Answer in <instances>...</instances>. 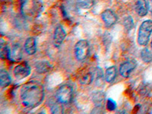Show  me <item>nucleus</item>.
Returning <instances> with one entry per match:
<instances>
[{"label": "nucleus", "instance_id": "1", "mask_svg": "<svg viewBox=\"0 0 152 114\" xmlns=\"http://www.w3.org/2000/svg\"><path fill=\"white\" fill-rule=\"evenodd\" d=\"M21 99L25 107L30 108L37 107L44 99L43 86L37 81H28L21 88Z\"/></svg>", "mask_w": 152, "mask_h": 114}, {"label": "nucleus", "instance_id": "2", "mask_svg": "<svg viewBox=\"0 0 152 114\" xmlns=\"http://www.w3.org/2000/svg\"><path fill=\"white\" fill-rule=\"evenodd\" d=\"M152 34V21L146 20L141 24L138 34V43L141 46H146Z\"/></svg>", "mask_w": 152, "mask_h": 114}, {"label": "nucleus", "instance_id": "3", "mask_svg": "<svg viewBox=\"0 0 152 114\" xmlns=\"http://www.w3.org/2000/svg\"><path fill=\"white\" fill-rule=\"evenodd\" d=\"M56 97L60 104H69L72 100V88L69 85L61 86L56 93Z\"/></svg>", "mask_w": 152, "mask_h": 114}, {"label": "nucleus", "instance_id": "4", "mask_svg": "<svg viewBox=\"0 0 152 114\" xmlns=\"http://www.w3.org/2000/svg\"><path fill=\"white\" fill-rule=\"evenodd\" d=\"M90 53V46L87 40H79L75 46V54L76 59L79 61H83L88 58Z\"/></svg>", "mask_w": 152, "mask_h": 114}, {"label": "nucleus", "instance_id": "5", "mask_svg": "<svg viewBox=\"0 0 152 114\" xmlns=\"http://www.w3.org/2000/svg\"><path fill=\"white\" fill-rule=\"evenodd\" d=\"M31 67L26 62L18 65L14 69V75L15 76V78L18 80L25 78L31 75Z\"/></svg>", "mask_w": 152, "mask_h": 114}, {"label": "nucleus", "instance_id": "6", "mask_svg": "<svg viewBox=\"0 0 152 114\" xmlns=\"http://www.w3.org/2000/svg\"><path fill=\"white\" fill-rule=\"evenodd\" d=\"M23 5L27 6L26 9H24V12L28 15L36 16L42 11V3L40 0H31L30 4L27 5L24 3Z\"/></svg>", "mask_w": 152, "mask_h": 114}, {"label": "nucleus", "instance_id": "7", "mask_svg": "<svg viewBox=\"0 0 152 114\" xmlns=\"http://www.w3.org/2000/svg\"><path fill=\"white\" fill-rule=\"evenodd\" d=\"M136 67V62L134 60H128L122 63L119 66V72L124 78H129L132 72Z\"/></svg>", "mask_w": 152, "mask_h": 114}, {"label": "nucleus", "instance_id": "8", "mask_svg": "<svg viewBox=\"0 0 152 114\" xmlns=\"http://www.w3.org/2000/svg\"><path fill=\"white\" fill-rule=\"evenodd\" d=\"M101 18H102L104 24H106V26L107 27L113 26L114 24H116V21H117L116 15L111 9H107L104 11L101 14Z\"/></svg>", "mask_w": 152, "mask_h": 114}, {"label": "nucleus", "instance_id": "9", "mask_svg": "<svg viewBox=\"0 0 152 114\" xmlns=\"http://www.w3.org/2000/svg\"><path fill=\"white\" fill-rule=\"evenodd\" d=\"M135 10L138 15L144 17L148 12V3L146 0H135Z\"/></svg>", "mask_w": 152, "mask_h": 114}, {"label": "nucleus", "instance_id": "10", "mask_svg": "<svg viewBox=\"0 0 152 114\" xmlns=\"http://www.w3.org/2000/svg\"><path fill=\"white\" fill-rule=\"evenodd\" d=\"M66 37V33L62 26H58L55 30L53 37V43L55 47H59Z\"/></svg>", "mask_w": 152, "mask_h": 114}, {"label": "nucleus", "instance_id": "11", "mask_svg": "<svg viewBox=\"0 0 152 114\" xmlns=\"http://www.w3.org/2000/svg\"><path fill=\"white\" fill-rule=\"evenodd\" d=\"M22 57V50L21 47L18 43H15L12 45V47L10 49L9 53V59L13 62H18L21 59Z\"/></svg>", "mask_w": 152, "mask_h": 114}, {"label": "nucleus", "instance_id": "12", "mask_svg": "<svg viewBox=\"0 0 152 114\" xmlns=\"http://www.w3.org/2000/svg\"><path fill=\"white\" fill-rule=\"evenodd\" d=\"M24 49L28 55H34L37 50V43L35 38L28 37L24 43Z\"/></svg>", "mask_w": 152, "mask_h": 114}, {"label": "nucleus", "instance_id": "13", "mask_svg": "<svg viewBox=\"0 0 152 114\" xmlns=\"http://www.w3.org/2000/svg\"><path fill=\"white\" fill-rule=\"evenodd\" d=\"M36 69L38 73L44 74V73L50 72V70L51 69V65L47 61H40L36 63Z\"/></svg>", "mask_w": 152, "mask_h": 114}, {"label": "nucleus", "instance_id": "14", "mask_svg": "<svg viewBox=\"0 0 152 114\" xmlns=\"http://www.w3.org/2000/svg\"><path fill=\"white\" fill-rule=\"evenodd\" d=\"M11 84V78L9 73L5 70L2 69L0 72V85L1 88L8 87Z\"/></svg>", "mask_w": 152, "mask_h": 114}, {"label": "nucleus", "instance_id": "15", "mask_svg": "<svg viewBox=\"0 0 152 114\" xmlns=\"http://www.w3.org/2000/svg\"><path fill=\"white\" fill-rule=\"evenodd\" d=\"M92 100L94 104L97 107L103 105L105 100V95L101 91H96L92 95Z\"/></svg>", "mask_w": 152, "mask_h": 114}, {"label": "nucleus", "instance_id": "16", "mask_svg": "<svg viewBox=\"0 0 152 114\" xmlns=\"http://www.w3.org/2000/svg\"><path fill=\"white\" fill-rule=\"evenodd\" d=\"M116 76V68L115 66H111L106 70L105 79L108 83H111L114 81Z\"/></svg>", "mask_w": 152, "mask_h": 114}, {"label": "nucleus", "instance_id": "17", "mask_svg": "<svg viewBox=\"0 0 152 114\" xmlns=\"http://www.w3.org/2000/svg\"><path fill=\"white\" fill-rule=\"evenodd\" d=\"M141 58L145 62H150L152 61V52L148 48H144L141 52Z\"/></svg>", "mask_w": 152, "mask_h": 114}, {"label": "nucleus", "instance_id": "18", "mask_svg": "<svg viewBox=\"0 0 152 114\" xmlns=\"http://www.w3.org/2000/svg\"><path fill=\"white\" fill-rule=\"evenodd\" d=\"M9 53H10V49L7 47L6 44L4 45L3 42L1 43V50H0V56L2 59H9Z\"/></svg>", "mask_w": 152, "mask_h": 114}, {"label": "nucleus", "instance_id": "19", "mask_svg": "<svg viewBox=\"0 0 152 114\" xmlns=\"http://www.w3.org/2000/svg\"><path fill=\"white\" fill-rule=\"evenodd\" d=\"M93 78V74L91 72H88L80 78L79 81L81 85H89V84H91L92 82Z\"/></svg>", "mask_w": 152, "mask_h": 114}, {"label": "nucleus", "instance_id": "20", "mask_svg": "<svg viewBox=\"0 0 152 114\" xmlns=\"http://www.w3.org/2000/svg\"><path fill=\"white\" fill-rule=\"evenodd\" d=\"M94 3V0H78V4L82 9H88L91 8Z\"/></svg>", "mask_w": 152, "mask_h": 114}, {"label": "nucleus", "instance_id": "21", "mask_svg": "<svg viewBox=\"0 0 152 114\" xmlns=\"http://www.w3.org/2000/svg\"><path fill=\"white\" fill-rule=\"evenodd\" d=\"M124 25L125 28L128 30V31L132 29L133 26H134V22H133V19L131 16H128V17L125 19Z\"/></svg>", "mask_w": 152, "mask_h": 114}, {"label": "nucleus", "instance_id": "22", "mask_svg": "<svg viewBox=\"0 0 152 114\" xmlns=\"http://www.w3.org/2000/svg\"><path fill=\"white\" fill-rule=\"evenodd\" d=\"M107 108L110 111H113L116 108V104L113 99H108L107 101Z\"/></svg>", "mask_w": 152, "mask_h": 114}, {"label": "nucleus", "instance_id": "23", "mask_svg": "<svg viewBox=\"0 0 152 114\" xmlns=\"http://www.w3.org/2000/svg\"><path fill=\"white\" fill-rule=\"evenodd\" d=\"M148 6H149V10H151V12H152V0H148Z\"/></svg>", "mask_w": 152, "mask_h": 114}, {"label": "nucleus", "instance_id": "24", "mask_svg": "<svg viewBox=\"0 0 152 114\" xmlns=\"http://www.w3.org/2000/svg\"><path fill=\"white\" fill-rule=\"evenodd\" d=\"M151 48H152V41H151Z\"/></svg>", "mask_w": 152, "mask_h": 114}]
</instances>
